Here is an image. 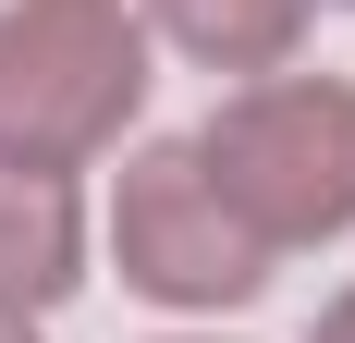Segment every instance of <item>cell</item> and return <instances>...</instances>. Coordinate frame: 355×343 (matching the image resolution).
<instances>
[{
	"label": "cell",
	"mask_w": 355,
	"mask_h": 343,
	"mask_svg": "<svg viewBox=\"0 0 355 343\" xmlns=\"http://www.w3.org/2000/svg\"><path fill=\"white\" fill-rule=\"evenodd\" d=\"M147 110V25L123 0L0 12V172H73Z\"/></svg>",
	"instance_id": "6da1fadb"
},
{
	"label": "cell",
	"mask_w": 355,
	"mask_h": 343,
	"mask_svg": "<svg viewBox=\"0 0 355 343\" xmlns=\"http://www.w3.org/2000/svg\"><path fill=\"white\" fill-rule=\"evenodd\" d=\"M196 160H209L220 208L257 245H331L355 221V86L270 74V86H245V99L209 110Z\"/></svg>",
	"instance_id": "7a4b0ae2"
},
{
	"label": "cell",
	"mask_w": 355,
	"mask_h": 343,
	"mask_svg": "<svg viewBox=\"0 0 355 343\" xmlns=\"http://www.w3.org/2000/svg\"><path fill=\"white\" fill-rule=\"evenodd\" d=\"M110 258H123V282H135V294H159V307H245L257 282H270V245L220 208L196 135H184V147H135V160H123Z\"/></svg>",
	"instance_id": "3957f363"
},
{
	"label": "cell",
	"mask_w": 355,
	"mask_h": 343,
	"mask_svg": "<svg viewBox=\"0 0 355 343\" xmlns=\"http://www.w3.org/2000/svg\"><path fill=\"white\" fill-rule=\"evenodd\" d=\"M73 258H86V221H73V184L62 172H0V307L37 319V307H62Z\"/></svg>",
	"instance_id": "277c9868"
},
{
	"label": "cell",
	"mask_w": 355,
	"mask_h": 343,
	"mask_svg": "<svg viewBox=\"0 0 355 343\" xmlns=\"http://www.w3.org/2000/svg\"><path fill=\"white\" fill-rule=\"evenodd\" d=\"M147 25L209 74H282L306 37V0H147Z\"/></svg>",
	"instance_id": "5b68a950"
},
{
	"label": "cell",
	"mask_w": 355,
	"mask_h": 343,
	"mask_svg": "<svg viewBox=\"0 0 355 343\" xmlns=\"http://www.w3.org/2000/svg\"><path fill=\"white\" fill-rule=\"evenodd\" d=\"M306 343H355V294H343V307H319V331H306Z\"/></svg>",
	"instance_id": "8992f818"
},
{
	"label": "cell",
	"mask_w": 355,
	"mask_h": 343,
	"mask_svg": "<svg viewBox=\"0 0 355 343\" xmlns=\"http://www.w3.org/2000/svg\"><path fill=\"white\" fill-rule=\"evenodd\" d=\"M0 343H37V319H12V307H0Z\"/></svg>",
	"instance_id": "52a82bcc"
}]
</instances>
